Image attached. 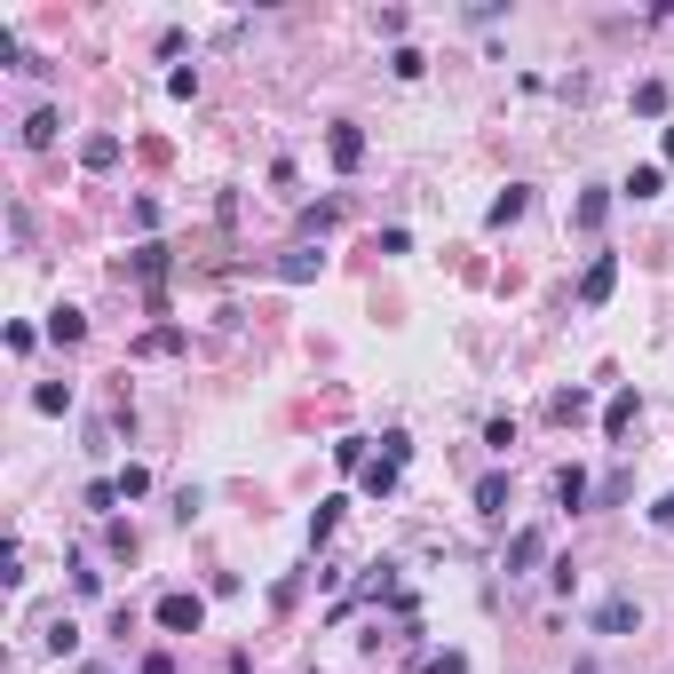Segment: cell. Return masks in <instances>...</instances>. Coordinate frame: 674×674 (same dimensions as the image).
<instances>
[{"label":"cell","mask_w":674,"mask_h":674,"mask_svg":"<svg viewBox=\"0 0 674 674\" xmlns=\"http://www.w3.org/2000/svg\"><path fill=\"white\" fill-rule=\"evenodd\" d=\"M159 627H167V635H199V627H207V603H199V595H159Z\"/></svg>","instance_id":"obj_1"},{"label":"cell","mask_w":674,"mask_h":674,"mask_svg":"<svg viewBox=\"0 0 674 674\" xmlns=\"http://www.w3.org/2000/svg\"><path fill=\"white\" fill-rule=\"evenodd\" d=\"M611 286H619V254H595V262H587V278H579V302H587V310H603V302H611Z\"/></svg>","instance_id":"obj_2"},{"label":"cell","mask_w":674,"mask_h":674,"mask_svg":"<svg viewBox=\"0 0 674 674\" xmlns=\"http://www.w3.org/2000/svg\"><path fill=\"white\" fill-rule=\"evenodd\" d=\"M635 619H643V603H635V595H611V603H595V635H627Z\"/></svg>","instance_id":"obj_3"},{"label":"cell","mask_w":674,"mask_h":674,"mask_svg":"<svg viewBox=\"0 0 674 674\" xmlns=\"http://www.w3.org/2000/svg\"><path fill=\"white\" fill-rule=\"evenodd\" d=\"M326 151H334V167H341V175H349V167L365 159V127H357V119H341L334 135H326Z\"/></svg>","instance_id":"obj_4"},{"label":"cell","mask_w":674,"mask_h":674,"mask_svg":"<svg viewBox=\"0 0 674 674\" xmlns=\"http://www.w3.org/2000/svg\"><path fill=\"white\" fill-rule=\"evenodd\" d=\"M524 207H532V191H524V183H508V191H500V199L484 207V223H492V230H508L516 215H524Z\"/></svg>","instance_id":"obj_5"},{"label":"cell","mask_w":674,"mask_h":674,"mask_svg":"<svg viewBox=\"0 0 674 674\" xmlns=\"http://www.w3.org/2000/svg\"><path fill=\"white\" fill-rule=\"evenodd\" d=\"M80 167H88V175L119 167V135H88V143H80Z\"/></svg>","instance_id":"obj_6"},{"label":"cell","mask_w":674,"mask_h":674,"mask_svg":"<svg viewBox=\"0 0 674 674\" xmlns=\"http://www.w3.org/2000/svg\"><path fill=\"white\" fill-rule=\"evenodd\" d=\"M540 556H548V532H516L508 540V571H532Z\"/></svg>","instance_id":"obj_7"},{"label":"cell","mask_w":674,"mask_h":674,"mask_svg":"<svg viewBox=\"0 0 674 674\" xmlns=\"http://www.w3.org/2000/svg\"><path fill=\"white\" fill-rule=\"evenodd\" d=\"M635 429V389H619L611 405H603V437H627Z\"/></svg>","instance_id":"obj_8"},{"label":"cell","mask_w":674,"mask_h":674,"mask_svg":"<svg viewBox=\"0 0 674 674\" xmlns=\"http://www.w3.org/2000/svg\"><path fill=\"white\" fill-rule=\"evenodd\" d=\"M476 516H508V476H500V468L476 484Z\"/></svg>","instance_id":"obj_9"},{"label":"cell","mask_w":674,"mask_h":674,"mask_svg":"<svg viewBox=\"0 0 674 674\" xmlns=\"http://www.w3.org/2000/svg\"><path fill=\"white\" fill-rule=\"evenodd\" d=\"M80 334H88V318H80V310H48V341H56V349H72Z\"/></svg>","instance_id":"obj_10"},{"label":"cell","mask_w":674,"mask_h":674,"mask_svg":"<svg viewBox=\"0 0 674 674\" xmlns=\"http://www.w3.org/2000/svg\"><path fill=\"white\" fill-rule=\"evenodd\" d=\"M603 215H611V191H587V199L571 207V223H579V230H603Z\"/></svg>","instance_id":"obj_11"},{"label":"cell","mask_w":674,"mask_h":674,"mask_svg":"<svg viewBox=\"0 0 674 674\" xmlns=\"http://www.w3.org/2000/svg\"><path fill=\"white\" fill-rule=\"evenodd\" d=\"M556 500H563V508H587V468H563V476H556Z\"/></svg>","instance_id":"obj_12"},{"label":"cell","mask_w":674,"mask_h":674,"mask_svg":"<svg viewBox=\"0 0 674 674\" xmlns=\"http://www.w3.org/2000/svg\"><path fill=\"white\" fill-rule=\"evenodd\" d=\"M334 524H341V500H318V516H310V548H326Z\"/></svg>","instance_id":"obj_13"},{"label":"cell","mask_w":674,"mask_h":674,"mask_svg":"<svg viewBox=\"0 0 674 674\" xmlns=\"http://www.w3.org/2000/svg\"><path fill=\"white\" fill-rule=\"evenodd\" d=\"M32 405H40V413H64V405H72V381H40Z\"/></svg>","instance_id":"obj_14"},{"label":"cell","mask_w":674,"mask_h":674,"mask_svg":"<svg viewBox=\"0 0 674 674\" xmlns=\"http://www.w3.org/2000/svg\"><path fill=\"white\" fill-rule=\"evenodd\" d=\"M24 143L48 151V143H56V112H32V119H24Z\"/></svg>","instance_id":"obj_15"},{"label":"cell","mask_w":674,"mask_h":674,"mask_svg":"<svg viewBox=\"0 0 674 674\" xmlns=\"http://www.w3.org/2000/svg\"><path fill=\"white\" fill-rule=\"evenodd\" d=\"M334 460L349 468V476H365V468H373V460H365V437H341V445H334Z\"/></svg>","instance_id":"obj_16"},{"label":"cell","mask_w":674,"mask_h":674,"mask_svg":"<svg viewBox=\"0 0 674 674\" xmlns=\"http://www.w3.org/2000/svg\"><path fill=\"white\" fill-rule=\"evenodd\" d=\"M389 72H397V80H421V72H429V56H421V48H397V56H389Z\"/></svg>","instance_id":"obj_17"},{"label":"cell","mask_w":674,"mask_h":674,"mask_svg":"<svg viewBox=\"0 0 674 674\" xmlns=\"http://www.w3.org/2000/svg\"><path fill=\"white\" fill-rule=\"evenodd\" d=\"M659 183H667L659 167H635V175H627V199H659Z\"/></svg>","instance_id":"obj_18"},{"label":"cell","mask_w":674,"mask_h":674,"mask_svg":"<svg viewBox=\"0 0 674 674\" xmlns=\"http://www.w3.org/2000/svg\"><path fill=\"white\" fill-rule=\"evenodd\" d=\"M48 651H56V659H72V651H80V627H72V619H56V627H48Z\"/></svg>","instance_id":"obj_19"},{"label":"cell","mask_w":674,"mask_h":674,"mask_svg":"<svg viewBox=\"0 0 674 674\" xmlns=\"http://www.w3.org/2000/svg\"><path fill=\"white\" fill-rule=\"evenodd\" d=\"M112 484H119V500H143V492H151V468H119Z\"/></svg>","instance_id":"obj_20"},{"label":"cell","mask_w":674,"mask_h":674,"mask_svg":"<svg viewBox=\"0 0 674 674\" xmlns=\"http://www.w3.org/2000/svg\"><path fill=\"white\" fill-rule=\"evenodd\" d=\"M635 112L659 119V112H667V88H659V80H643V88H635Z\"/></svg>","instance_id":"obj_21"},{"label":"cell","mask_w":674,"mask_h":674,"mask_svg":"<svg viewBox=\"0 0 674 674\" xmlns=\"http://www.w3.org/2000/svg\"><path fill=\"white\" fill-rule=\"evenodd\" d=\"M135 349H143V357H167V349H183V334H175V326H159V334H143Z\"/></svg>","instance_id":"obj_22"},{"label":"cell","mask_w":674,"mask_h":674,"mask_svg":"<svg viewBox=\"0 0 674 674\" xmlns=\"http://www.w3.org/2000/svg\"><path fill=\"white\" fill-rule=\"evenodd\" d=\"M421 674H468V659H460V651H437V659H429Z\"/></svg>","instance_id":"obj_23"},{"label":"cell","mask_w":674,"mask_h":674,"mask_svg":"<svg viewBox=\"0 0 674 674\" xmlns=\"http://www.w3.org/2000/svg\"><path fill=\"white\" fill-rule=\"evenodd\" d=\"M135 674H175V659H167V651H151V659H143Z\"/></svg>","instance_id":"obj_24"},{"label":"cell","mask_w":674,"mask_h":674,"mask_svg":"<svg viewBox=\"0 0 674 674\" xmlns=\"http://www.w3.org/2000/svg\"><path fill=\"white\" fill-rule=\"evenodd\" d=\"M651 524H659V532H674V492L659 500V508H651Z\"/></svg>","instance_id":"obj_25"},{"label":"cell","mask_w":674,"mask_h":674,"mask_svg":"<svg viewBox=\"0 0 674 674\" xmlns=\"http://www.w3.org/2000/svg\"><path fill=\"white\" fill-rule=\"evenodd\" d=\"M667 159H674V127H667Z\"/></svg>","instance_id":"obj_26"}]
</instances>
